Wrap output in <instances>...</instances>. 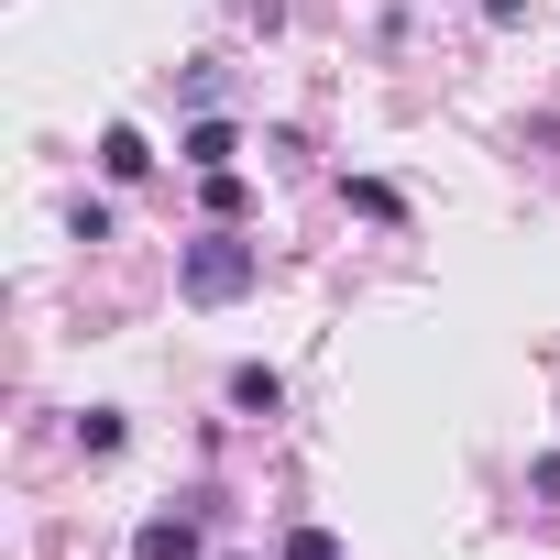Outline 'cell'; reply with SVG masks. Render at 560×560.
<instances>
[{"instance_id":"cell-1","label":"cell","mask_w":560,"mask_h":560,"mask_svg":"<svg viewBox=\"0 0 560 560\" xmlns=\"http://www.w3.org/2000/svg\"><path fill=\"white\" fill-rule=\"evenodd\" d=\"M253 275H264V253L220 220V231H198V242L176 253V298H187V308H231V298H253Z\"/></svg>"},{"instance_id":"cell-2","label":"cell","mask_w":560,"mask_h":560,"mask_svg":"<svg viewBox=\"0 0 560 560\" xmlns=\"http://www.w3.org/2000/svg\"><path fill=\"white\" fill-rule=\"evenodd\" d=\"M132 560H198V505H176V516H143V527H132Z\"/></svg>"},{"instance_id":"cell-3","label":"cell","mask_w":560,"mask_h":560,"mask_svg":"<svg viewBox=\"0 0 560 560\" xmlns=\"http://www.w3.org/2000/svg\"><path fill=\"white\" fill-rule=\"evenodd\" d=\"M176 154H187L198 176H220V165L242 154V132H231V121H187V132H176Z\"/></svg>"},{"instance_id":"cell-4","label":"cell","mask_w":560,"mask_h":560,"mask_svg":"<svg viewBox=\"0 0 560 560\" xmlns=\"http://www.w3.org/2000/svg\"><path fill=\"white\" fill-rule=\"evenodd\" d=\"M100 165H110L121 187H143V176H154V143H143L132 121H110V132H100Z\"/></svg>"},{"instance_id":"cell-5","label":"cell","mask_w":560,"mask_h":560,"mask_svg":"<svg viewBox=\"0 0 560 560\" xmlns=\"http://www.w3.org/2000/svg\"><path fill=\"white\" fill-rule=\"evenodd\" d=\"M231 407H242V418H275V407H287V374H264V363H242V374H231Z\"/></svg>"},{"instance_id":"cell-6","label":"cell","mask_w":560,"mask_h":560,"mask_svg":"<svg viewBox=\"0 0 560 560\" xmlns=\"http://www.w3.org/2000/svg\"><path fill=\"white\" fill-rule=\"evenodd\" d=\"M341 198H352V209H363V220H407V198H396V187H385V176H341Z\"/></svg>"},{"instance_id":"cell-7","label":"cell","mask_w":560,"mask_h":560,"mask_svg":"<svg viewBox=\"0 0 560 560\" xmlns=\"http://www.w3.org/2000/svg\"><path fill=\"white\" fill-rule=\"evenodd\" d=\"M78 451H121V407H89L78 418Z\"/></svg>"},{"instance_id":"cell-8","label":"cell","mask_w":560,"mask_h":560,"mask_svg":"<svg viewBox=\"0 0 560 560\" xmlns=\"http://www.w3.org/2000/svg\"><path fill=\"white\" fill-rule=\"evenodd\" d=\"M287 560H341V538L330 527H287Z\"/></svg>"}]
</instances>
